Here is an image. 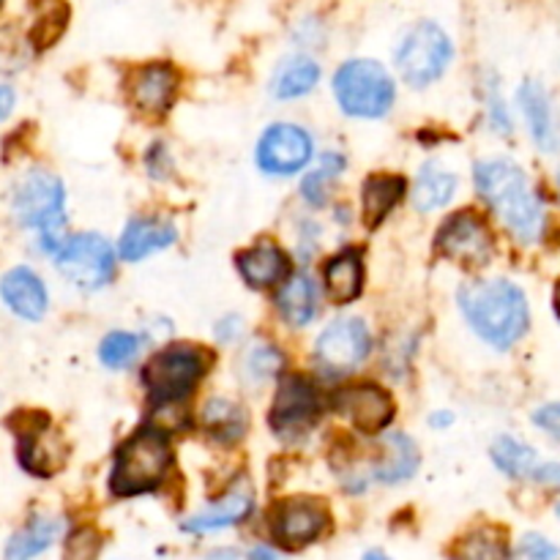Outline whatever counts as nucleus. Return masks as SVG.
I'll use <instances>...</instances> for the list:
<instances>
[{
    "mask_svg": "<svg viewBox=\"0 0 560 560\" xmlns=\"http://www.w3.org/2000/svg\"><path fill=\"white\" fill-rule=\"evenodd\" d=\"M342 170H345L342 153L328 151L326 156H320L317 167L310 170V173L304 175V180H301V195H304V200L310 202V206H323V202L328 200V191H331L334 180L342 175Z\"/></svg>",
    "mask_w": 560,
    "mask_h": 560,
    "instance_id": "7c9ffc66",
    "label": "nucleus"
},
{
    "mask_svg": "<svg viewBox=\"0 0 560 560\" xmlns=\"http://www.w3.org/2000/svg\"><path fill=\"white\" fill-rule=\"evenodd\" d=\"M317 419V394L312 383L301 375L284 377L273 399L271 424L279 435L288 432H306Z\"/></svg>",
    "mask_w": 560,
    "mask_h": 560,
    "instance_id": "4468645a",
    "label": "nucleus"
},
{
    "mask_svg": "<svg viewBox=\"0 0 560 560\" xmlns=\"http://www.w3.org/2000/svg\"><path fill=\"white\" fill-rule=\"evenodd\" d=\"M361 560H392V558H388V556H383L381 550H372V552H366V556L361 558Z\"/></svg>",
    "mask_w": 560,
    "mask_h": 560,
    "instance_id": "a18cd8bd",
    "label": "nucleus"
},
{
    "mask_svg": "<svg viewBox=\"0 0 560 560\" xmlns=\"http://www.w3.org/2000/svg\"><path fill=\"white\" fill-rule=\"evenodd\" d=\"M459 310L470 328L498 350H506L528 331V299L509 279L465 284L459 290Z\"/></svg>",
    "mask_w": 560,
    "mask_h": 560,
    "instance_id": "f03ea898",
    "label": "nucleus"
},
{
    "mask_svg": "<svg viewBox=\"0 0 560 560\" xmlns=\"http://www.w3.org/2000/svg\"><path fill=\"white\" fill-rule=\"evenodd\" d=\"M170 465H173V452L159 430H142L124 443L113 465V476H109V490L118 498L142 495V492L156 490L167 476Z\"/></svg>",
    "mask_w": 560,
    "mask_h": 560,
    "instance_id": "7ed1b4c3",
    "label": "nucleus"
},
{
    "mask_svg": "<svg viewBox=\"0 0 560 560\" xmlns=\"http://www.w3.org/2000/svg\"><path fill=\"white\" fill-rule=\"evenodd\" d=\"M558 517H560V503H558Z\"/></svg>",
    "mask_w": 560,
    "mask_h": 560,
    "instance_id": "09e8293b",
    "label": "nucleus"
},
{
    "mask_svg": "<svg viewBox=\"0 0 560 560\" xmlns=\"http://www.w3.org/2000/svg\"><path fill=\"white\" fill-rule=\"evenodd\" d=\"M556 312H558V317H560V282L556 284Z\"/></svg>",
    "mask_w": 560,
    "mask_h": 560,
    "instance_id": "49530a36",
    "label": "nucleus"
},
{
    "mask_svg": "<svg viewBox=\"0 0 560 560\" xmlns=\"http://www.w3.org/2000/svg\"><path fill=\"white\" fill-rule=\"evenodd\" d=\"M370 350L372 337L370 328L364 326V320H359V317H337V320L328 323L326 331L317 337L315 359L317 366H320L326 375L339 377L359 370V364H364Z\"/></svg>",
    "mask_w": 560,
    "mask_h": 560,
    "instance_id": "1a4fd4ad",
    "label": "nucleus"
},
{
    "mask_svg": "<svg viewBox=\"0 0 560 560\" xmlns=\"http://www.w3.org/2000/svg\"><path fill=\"white\" fill-rule=\"evenodd\" d=\"M16 427V424H11ZM22 443H20V463L27 474L49 479L58 474L66 463V446L60 438L47 427V416H31V424L16 427Z\"/></svg>",
    "mask_w": 560,
    "mask_h": 560,
    "instance_id": "ddd939ff",
    "label": "nucleus"
},
{
    "mask_svg": "<svg viewBox=\"0 0 560 560\" xmlns=\"http://www.w3.org/2000/svg\"><path fill=\"white\" fill-rule=\"evenodd\" d=\"M317 80H320V66L312 58L295 55V58L279 63L271 80V93L273 98H301L317 85Z\"/></svg>",
    "mask_w": 560,
    "mask_h": 560,
    "instance_id": "a878e982",
    "label": "nucleus"
},
{
    "mask_svg": "<svg viewBox=\"0 0 560 560\" xmlns=\"http://www.w3.org/2000/svg\"><path fill=\"white\" fill-rule=\"evenodd\" d=\"M252 492L249 490H235L230 495H224L222 501L213 503L211 509H206L202 514H195L184 523L186 534H213V530L230 528V525L244 523L252 514Z\"/></svg>",
    "mask_w": 560,
    "mask_h": 560,
    "instance_id": "4be33fe9",
    "label": "nucleus"
},
{
    "mask_svg": "<svg viewBox=\"0 0 560 560\" xmlns=\"http://www.w3.org/2000/svg\"><path fill=\"white\" fill-rule=\"evenodd\" d=\"M328 528V512L315 498H290L273 509L271 530L277 545L284 550H301L320 539L323 530Z\"/></svg>",
    "mask_w": 560,
    "mask_h": 560,
    "instance_id": "9b49d317",
    "label": "nucleus"
},
{
    "mask_svg": "<svg viewBox=\"0 0 560 560\" xmlns=\"http://www.w3.org/2000/svg\"><path fill=\"white\" fill-rule=\"evenodd\" d=\"M558 547L552 541H547L545 536L528 534L523 541H520L517 552H514V560H556Z\"/></svg>",
    "mask_w": 560,
    "mask_h": 560,
    "instance_id": "e433bc0d",
    "label": "nucleus"
},
{
    "mask_svg": "<svg viewBox=\"0 0 560 560\" xmlns=\"http://www.w3.org/2000/svg\"><path fill=\"white\" fill-rule=\"evenodd\" d=\"M517 96L536 145L547 153H556L560 148V126H558V115H556V107H552V98L550 93H547V88L541 85V82L528 80L523 82Z\"/></svg>",
    "mask_w": 560,
    "mask_h": 560,
    "instance_id": "dca6fc26",
    "label": "nucleus"
},
{
    "mask_svg": "<svg viewBox=\"0 0 560 560\" xmlns=\"http://www.w3.org/2000/svg\"><path fill=\"white\" fill-rule=\"evenodd\" d=\"M175 88H178V74L167 63L142 66L129 80L131 102L145 113H164L173 104Z\"/></svg>",
    "mask_w": 560,
    "mask_h": 560,
    "instance_id": "a211bd4d",
    "label": "nucleus"
},
{
    "mask_svg": "<svg viewBox=\"0 0 560 560\" xmlns=\"http://www.w3.org/2000/svg\"><path fill=\"white\" fill-rule=\"evenodd\" d=\"M454 560H506V536L498 528L470 530L454 547Z\"/></svg>",
    "mask_w": 560,
    "mask_h": 560,
    "instance_id": "2f4dec72",
    "label": "nucleus"
},
{
    "mask_svg": "<svg viewBox=\"0 0 560 560\" xmlns=\"http://www.w3.org/2000/svg\"><path fill=\"white\" fill-rule=\"evenodd\" d=\"M98 550H102V534L93 528H77L66 539L63 560H96Z\"/></svg>",
    "mask_w": 560,
    "mask_h": 560,
    "instance_id": "f704fd0d",
    "label": "nucleus"
},
{
    "mask_svg": "<svg viewBox=\"0 0 560 560\" xmlns=\"http://www.w3.org/2000/svg\"><path fill=\"white\" fill-rule=\"evenodd\" d=\"M211 355L189 345H170L148 361L142 381L156 402H178L208 372Z\"/></svg>",
    "mask_w": 560,
    "mask_h": 560,
    "instance_id": "0eeeda50",
    "label": "nucleus"
},
{
    "mask_svg": "<svg viewBox=\"0 0 560 560\" xmlns=\"http://www.w3.org/2000/svg\"><path fill=\"white\" fill-rule=\"evenodd\" d=\"M241 331H244V326H241V317H224V320L217 323V328H213V334H217L222 342H233V339L241 337Z\"/></svg>",
    "mask_w": 560,
    "mask_h": 560,
    "instance_id": "ea45409f",
    "label": "nucleus"
},
{
    "mask_svg": "<svg viewBox=\"0 0 560 560\" xmlns=\"http://www.w3.org/2000/svg\"><path fill=\"white\" fill-rule=\"evenodd\" d=\"M249 560H277V558H273V552H268V550H262V547H257V550H252Z\"/></svg>",
    "mask_w": 560,
    "mask_h": 560,
    "instance_id": "c03bdc74",
    "label": "nucleus"
},
{
    "mask_svg": "<svg viewBox=\"0 0 560 560\" xmlns=\"http://www.w3.org/2000/svg\"><path fill=\"white\" fill-rule=\"evenodd\" d=\"M476 189L485 197L495 217L512 230L523 244L539 241L545 230V206L536 195L534 184L520 164L512 159H485L476 164Z\"/></svg>",
    "mask_w": 560,
    "mask_h": 560,
    "instance_id": "f257e3e1",
    "label": "nucleus"
},
{
    "mask_svg": "<svg viewBox=\"0 0 560 560\" xmlns=\"http://www.w3.org/2000/svg\"><path fill=\"white\" fill-rule=\"evenodd\" d=\"M438 252L463 266H485L492 255L490 228L470 211L457 213L438 233Z\"/></svg>",
    "mask_w": 560,
    "mask_h": 560,
    "instance_id": "f8f14e48",
    "label": "nucleus"
},
{
    "mask_svg": "<svg viewBox=\"0 0 560 560\" xmlns=\"http://www.w3.org/2000/svg\"><path fill=\"white\" fill-rule=\"evenodd\" d=\"M405 178L399 175H372L364 184V222L366 228H377L392 213V208L402 200Z\"/></svg>",
    "mask_w": 560,
    "mask_h": 560,
    "instance_id": "bb28decb",
    "label": "nucleus"
},
{
    "mask_svg": "<svg viewBox=\"0 0 560 560\" xmlns=\"http://www.w3.org/2000/svg\"><path fill=\"white\" fill-rule=\"evenodd\" d=\"M454 421V416L448 413V410H438V413L430 416V424L435 427V430H443V427H448Z\"/></svg>",
    "mask_w": 560,
    "mask_h": 560,
    "instance_id": "37998d69",
    "label": "nucleus"
},
{
    "mask_svg": "<svg viewBox=\"0 0 560 560\" xmlns=\"http://www.w3.org/2000/svg\"><path fill=\"white\" fill-rule=\"evenodd\" d=\"M178 241V233L170 222H159V219H131L126 224L124 235H120V257L129 262L142 260V257L153 255L159 249H167Z\"/></svg>",
    "mask_w": 560,
    "mask_h": 560,
    "instance_id": "6ab92c4d",
    "label": "nucleus"
},
{
    "mask_svg": "<svg viewBox=\"0 0 560 560\" xmlns=\"http://www.w3.org/2000/svg\"><path fill=\"white\" fill-rule=\"evenodd\" d=\"M323 279H326V295L334 304H350L359 299L361 284H364V266L355 252H342V255L331 257L323 268Z\"/></svg>",
    "mask_w": 560,
    "mask_h": 560,
    "instance_id": "5701e85b",
    "label": "nucleus"
},
{
    "mask_svg": "<svg viewBox=\"0 0 560 560\" xmlns=\"http://www.w3.org/2000/svg\"><path fill=\"white\" fill-rule=\"evenodd\" d=\"M238 271L252 288H271V284L282 282L290 271V260L279 246L273 244H257L252 249L238 255Z\"/></svg>",
    "mask_w": 560,
    "mask_h": 560,
    "instance_id": "412c9836",
    "label": "nucleus"
},
{
    "mask_svg": "<svg viewBox=\"0 0 560 560\" xmlns=\"http://www.w3.org/2000/svg\"><path fill=\"white\" fill-rule=\"evenodd\" d=\"M534 424L539 427V430H545L552 441L560 443V402L541 405L534 413Z\"/></svg>",
    "mask_w": 560,
    "mask_h": 560,
    "instance_id": "4c0bfd02",
    "label": "nucleus"
},
{
    "mask_svg": "<svg viewBox=\"0 0 560 560\" xmlns=\"http://www.w3.org/2000/svg\"><path fill=\"white\" fill-rule=\"evenodd\" d=\"M213 560H235L233 556H230V552H222V556H217Z\"/></svg>",
    "mask_w": 560,
    "mask_h": 560,
    "instance_id": "de8ad7c7",
    "label": "nucleus"
},
{
    "mask_svg": "<svg viewBox=\"0 0 560 560\" xmlns=\"http://www.w3.org/2000/svg\"><path fill=\"white\" fill-rule=\"evenodd\" d=\"M487 102H490V124H492V129L503 131V135H509V131H512V118H509L506 104H503L501 93H498L495 88H492V91H490Z\"/></svg>",
    "mask_w": 560,
    "mask_h": 560,
    "instance_id": "58836bf2",
    "label": "nucleus"
},
{
    "mask_svg": "<svg viewBox=\"0 0 560 560\" xmlns=\"http://www.w3.org/2000/svg\"><path fill=\"white\" fill-rule=\"evenodd\" d=\"M63 25H66V5L58 3L55 5V11H44V14L38 16L36 27H33V42H36L38 47H49V44L60 36Z\"/></svg>",
    "mask_w": 560,
    "mask_h": 560,
    "instance_id": "c9c22d12",
    "label": "nucleus"
},
{
    "mask_svg": "<svg viewBox=\"0 0 560 560\" xmlns=\"http://www.w3.org/2000/svg\"><path fill=\"white\" fill-rule=\"evenodd\" d=\"M142 339L137 334L126 331H113L102 339V348H98V359H102L104 366L109 370H124L131 361L140 355Z\"/></svg>",
    "mask_w": 560,
    "mask_h": 560,
    "instance_id": "473e14b6",
    "label": "nucleus"
},
{
    "mask_svg": "<svg viewBox=\"0 0 560 560\" xmlns=\"http://www.w3.org/2000/svg\"><path fill=\"white\" fill-rule=\"evenodd\" d=\"M244 370L252 381H268V377H273L282 370V353H279L273 345L257 342L255 348L246 353Z\"/></svg>",
    "mask_w": 560,
    "mask_h": 560,
    "instance_id": "72a5a7b5",
    "label": "nucleus"
},
{
    "mask_svg": "<svg viewBox=\"0 0 560 560\" xmlns=\"http://www.w3.org/2000/svg\"><path fill=\"white\" fill-rule=\"evenodd\" d=\"M492 463L512 479H534L536 468H539V457H536L534 448L509 435L492 443Z\"/></svg>",
    "mask_w": 560,
    "mask_h": 560,
    "instance_id": "c756f323",
    "label": "nucleus"
},
{
    "mask_svg": "<svg viewBox=\"0 0 560 560\" xmlns=\"http://www.w3.org/2000/svg\"><path fill=\"white\" fill-rule=\"evenodd\" d=\"M452 58V38L435 22H419L416 27H410L402 42H399L397 52H394V63H397L399 74L413 88L432 85L448 69Z\"/></svg>",
    "mask_w": 560,
    "mask_h": 560,
    "instance_id": "423d86ee",
    "label": "nucleus"
},
{
    "mask_svg": "<svg viewBox=\"0 0 560 560\" xmlns=\"http://www.w3.org/2000/svg\"><path fill=\"white\" fill-rule=\"evenodd\" d=\"M457 186H459L457 175L448 173L443 164H435V162L424 164L419 173V178H416V184H413V208L419 213L438 211V208H443L452 202Z\"/></svg>",
    "mask_w": 560,
    "mask_h": 560,
    "instance_id": "b1692460",
    "label": "nucleus"
},
{
    "mask_svg": "<svg viewBox=\"0 0 560 560\" xmlns=\"http://www.w3.org/2000/svg\"><path fill=\"white\" fill-rule=\"evenodd\" d=\"M337 410H342L361 432H381L392 424L394 399L381 386H353L339 392Z\"/></svg>",
    "mask_w": 560,
    "mask_h": 560,
    "instance_id": "2eb2a0df",
    "label": "nucleus"
},
{
    "mask_svg": "<svg viewBox=\"0 0 560 560\" xmlns=\"http://www.w3.org/2000/svg\"><path fill=\"white\" fill-rule=\"evenodd\" d=\"M60 534V523L58 520L49 517H36L33 523H27L20 534H14V539L9 541L5 547V558L3 560H33L36 556H42Z\"/></svg>",
    "mask_w": 560,
    "mask_h": 560,
    "instance_id": "c85d7f7f",
    "label": "nucleus"
},
{
    "mask_svg": "<svg viewBox=\"0 0 560 560\" xmlns=\"http://www.w3.org/2000/svg\"><path fill=\"white\" fill-rule=\"evenodd\" d=\"M55 266L77 288L98 290L115 273L113 246L96 233L74 235V238L63 241V246L55 252Z\"/></svg>",
    "mask_w": 560,
    "mask_h": 560,
    "instance_id": "6e6552de",
    "label": "nucleus"
},
{
    "mask_svg": "<svg viewBox=\"0 0 560 560\" xmlns=\"http://www.w3.org/2000/svg\"><path fill=\"white\" fill-rule=\"evenodd\" d=\"M334 93L342 113L353 118H383L392 109L394 80L377 60L353 58L334 74Z\"/></svg>",
    "mask_w": 560,
    "mask_h": 560,
    "instance_id": "20e7f679",
    "label": "nucleus"
},
{
    "mask_svg": "<svg viewBox=\"0 0 560 560\" xmlns=\"http://www.w3.org/2000/svg\"><path fill=\"white\" fill-rule=\"evenodd\" d=\"M312 135L304 126L295 124H273L262 131L257 142L255 162L257 167L273 178H288V175L301 173L312 159Z\"/></svg>",
    "mask_w": 560,
    "mask_h": 560,
    "instance_id": "9d476101",
    "label": "nucleus"
},
{
    "mask_svg": "<svg viewBox=\"0 0 560 560\" xmlns=\"http://www.w3.org/2000/svg\"><path fill=\"white\" fill-rule=\"evenodd\" d=\"M534 481H539V485H547V487H560V463L539 465L534 474Z\"/></svg>",
    "mask_w": 560,
    "mask_h": 560,
    "instance_id": "a19ab883",
    "label": "nucleus"
},
{
    "mask_svg": "<svg viewBox=\"0 0 560 560\" xmlns=\"http://www.w3.org/2000/svg\"><path fill=\"white\" fill-rule=\"evenodd\" d=\"M66 191L58 175L47 170H33L22 178V184L14 191V217L22 228L42 230L44 249L55 252L63 246L58 241L60 224L66 222Z\"/></svg>",
    "mask_w": 560,
    "mask_h": 560,
    "instance_id": "39448f33",
    "label": "nucleus"
},
{
    "mask_svg": "<svg viewBox=\"0 0 560 560\" xmlns=\"http://www.w3.org/2000/svg\"><path fill=\"white\" fill-rule=\"evenodd\" d=\"M277 306L290 326H310L317 315V288L310 273H295L282 284L277 295Z\"/></svg>",
    "mask_w": 560,
    "mask_h": 560,
    "instance_id": "393cba45",
    "label": "nucleus"
},
{
    "mask_svg": "<svg viewBox=\"0 0 560 560\" xmlns=\"http://www.w3.org/2000/svg\"><path fill=\"white\" fill-rule=\"evenodd\" d=\"M416 468H419V448H416V443L408 435H402V432H388L383 438L381 457H377L372 476L383 481V485H399V481H408L416 474Z\"/></svg>",
    "mask_w": 560,
    "mask_h": 560,
    "instance_id": "aec40b11",
    "label": "nucleus"
},
{
    "mask_svg": "<svg viewBox=\"0 0 560 560\" xmlns=\"http://www.w3.org/2000/svg\"><path fill=\"white\" fill-rule=\"evenodd\" d=\"M558 180H560V175H558Z\"/></svg>",
    "mask_w": 560,
    "mask_h": 560,
    "instance_id": "8fccbe9b",
    "label": "nucleus"
},
{
    "mask_svg": "<svg viewBox=\"0 0 560 560\" xmlns=\"http://www.w3.org/2000/svg\"><path fill=\"white\" fill-rule=\"evenodd\" d=\"M14 109V91L9 85H0V124L11 115Z\"/></svg>",
    "mask_w": 560,
    "mask_h": 560,
    "instance_id": "79ce46f5",
    "label": "nucleus"
},
{
    "mask_svg": "<svg viewBox=\"0 0 560 560\" xmlns=\"http://www.w3.org/2000/svg\"><path fill=\"white\" fill-rule=\"evenodd\" d=\"M202 424H206V430L211 432L217 441L233 443L244 435L249 421H246V413L241 405L230 402V399L224 397H213L208 399L206 408H202Z\"/></svg>",
    "mask_w": 560,
    "mask_h": 560,
    "instance_id": "cd10ccee",
    "label": "nucleus"
},
{
    "mask_svg": "<svg viewBox=\"0 0 560 560\" xmlns=\"http://www.w3.org/2000/svg\"><path fill=\"white\" fill-rule=\"evenodd\" d=\"M0 295H3L5 306L14 312L22 320H42L47 312V288L42 279L31 271V268L20 266L11 268L3 279H0Z\"/></svg>",
    "mask_w": 560,
    "mask_h": 560,
    "instance_id": "f3484780",
    "label": "nucleus"
}]
</instances>
